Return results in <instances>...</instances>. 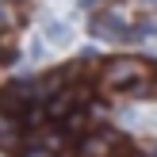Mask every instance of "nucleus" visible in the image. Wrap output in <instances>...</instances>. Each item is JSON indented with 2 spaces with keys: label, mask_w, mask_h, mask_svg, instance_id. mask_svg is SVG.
<instances>
[{
  "label": "nucleus",
  "mask_w": 157,
  "mask_h": 157,
  "mask_svg": "<svg viewBox=\"0 0 157 157\" xmlns=\"http://www.w3.org/2000/svg\"><path fill=\"white\" fill-rule=\"evenodd\" d=\"M146 65L142 61H134V58H123V61H111L107 65V73H104V84L107 88H115V92H138V88H146Z\"/></svg>",
  "instance_id": "obj_1"
},
{
  "label": "nucleus",
  "mask_w": 157,
  "mask_h": 157,
  "mask_svg": "<svg viewBox=\"0 0 157 157\" xmlns=\"http://www.w3.org/2000/svg\"><path fill=\"white\" fill-rule=\"evenodd\" d=\"M92 35H96V38H107V42H130V38H138V31H130L123 15L104 12V15L92 19Z\"/></svg>",
  "instance_id": "obj_2"
},
{
  "label": "nucleus",
  "mask_w": 157,
  "mask_h": 157,
  "mask_svg": "<svg viewBox=\"0 0 157 157\" xmlns=\"http://www.w3.org/2000/svg\"><path fill=\"white\" fill-rule=\"evenodd\" d=\"M46 111H50V119H65L73 111V92H58V100H50Z\"/></svg>",
  "instance_id": "obj_3"
},
{
  "label": "nucleus",
  "mask_w": 157,
  "mask_h": 157,
  "mask_svg": "<svg viewBox=\"0 0 157 157\" xmlns=\"http://www.w3.org/2000/svg\"><path fill=\"white\" fill-rule=\"evenodd\" d=\"M15 138H19V127H15V119L0 111V146H8V150H12V146H15Z\"/></svg>",
  "instance_id": "obj_4"
},
{
  "label": "nucleus",
  "mask_w": 157,
  "mask_h": 157,
  "mask_svg": "<svg viewBox=\"0 0 157 157\" xmlns=\"http://www.w3.org/2000/svg\"><path fill=\"white\" fill-rule=\"evenodd\" d=\"M46 38H54V42H65V23H46Z\"/></svg>",
  "instance_id": "obj_5"
}]
</instances>
